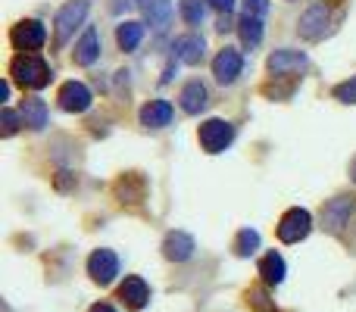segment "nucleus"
I'll return each instance as SVG.
<instances>
[{"mask_svg": "<svg viewBox=\"0 0 356 312\" xmlns=\"http://www.w3.org/2000/svg\"><path fill=\"white\" fill-rule=\"evenodd\" d=\"M209 3H213L219 13H232L234 10V0H209Z\"/></svg>", "mask_w": 356, "mask_h": 312, "instance_id": "obj_29", "label": "nucleus"}, {"mask_svg": "<svg viewBox=\"0 0 356 312\" xmlns=\"http://www.w3.org/2000/svg\"><path fill=\"white\" fill-rule=\"evenodd\" d=\"M350 175H353V178H356V159H353V169H350Z\"/></svg>", "mask_w": 356, "mask_h": 312, "instance_id": "obj_32", "label": "nucleus"}, {"mask_svg": "<svg viewBox=\"0 0 356 312\" xmlns=\"http://www.w3.org/2000/svg\"><path fill=\"white\" fill-rule=\"evenodd\" d=\"M88 6H91V0H69V3L56 13V44H60V47L75 35V28L85 22Z\"/></svg>", "mask_w": 356, "mask_h": 312, "instance_id": "obj_3", "label": "nucleus"}, {"mask_svg": "<svg viewBox=\"0 0 356 312\" xmlns=\"http://www.w3.org/2000/svg\"><path fill=\"white\" fill-rule=\"evenodd\" d=\"M181 110L184 113H191V116H197V113H203L207 110V88H203V81L200 79H194V81H188V85L181 88Z\"/></svg>", "mask_w": 356, "mask_h": 312, "instance_id": "obj_15", "label": "nucleus"}, {"mask_svg": "<svg viewBox=\"0 0 356 312\" xmlns=\"http://www.w3.org/2000/svg\"><path fill=\"white\" fill-rule=\"evenodd\" d=\"M309 66L303 50H275L269 56V72L272 75H300Z\"/></svg>", "mask_w": 356, "mask_h": 312, "instance_id": "obj_8", "label": "nucleus"}, {"mask_svg": "<svg viewBox=\"0 0 356 312\" xmlns=\"http://www.w3.org/2000/svg\"><path fill=\"white\" fill-rule=\"evenodd\" d=\"M334 100H341V104H356V75L350 81H344V85L334 88Z\"/></svg>", "mask_w": 356, "mask_h": 312, "instance_id": "obj_25", "label": "nucleus"}, {"mask_svg": "<svg viewBox=\"0 0 356 312\" xmlns=\"http://www.w3.org/2000/svg\"><path fill=\"white\" fill-rule=\"evenodd\" d=\"M10 75L22 88H31V91H41V88L50 85V66L38 54H19L10 66Z\"/></svg>", "mask_w": 356, "mask_h": 312, "instance_id": "obj_1", "label": "nucleus"}, {"mask_svg": "<svg viewBox=\"0 0 356 312\" xmlns=\"http://www.w3.org/2000/svg\"><path fill=\"white\" fill-rule=\"evenodd\" d=\"M10 97V85H6V81H0V100H6Z\"/></svg>", "mask_w": 356, "mask_h": 312, "instance_id": "obj_31", "label": "nucleus"}, {"mask_svg": "<svg viewBox=\"0 0 356 312\" xmlns=\"http://www.w3.org/2000/svg\"><path fill=\"white\" fill-rule=\"evenodd\" d=\"M269 13V0H244V16H259Z\"/></svg>", "mask_w": 356, "mask_h": 312, "instance_id": "obj_27", "label": "nucleus"}, {"mask_svg": "<svg viewBox=\"0 0 356 312\" xmlns=\"http://www.w3.org/2000/svg\"><path fill=\"white\" fill-rule=\"evenodd\" d=\"M91 312H116L110 306V303H97V306H91Z\"/></svg>", "mask_w": 356, "mask_h": 312, "instance_id": "obj_30", "label": "nucleus"}, {"mask_svg": "<svg viewBox=\"0 0 356 312\" xmlns=\"http://www.w3.org/2000/svg\"><path fill=\"white\" fill-rule=\"evenodd\" d=\"M309 231H313V215L300 206L288 209V213L282 215V222H278V240H282V244H300Z\"/></svg>", "mask_w": 356, "mask_h": 312, "instance_id": "obj_2", "label": "nucleus"}, {"mask_svg": "<svg viewBox=\"0 0 356 312\" xmlns=\"http://www.w3.org/2000/svg\"><path fill=\"white\" fill-rule=\"evenodd\" d=\"M241 69H244V56H241L234 47L219 50V56L213 60V75H216L219 85H234L238 75H241Z\"/></svg>", "mask_w": 356, "mask_h": 312, "instance_id": "obj_6", "label": "nucleus"}, {"mask_svg": "<svg viewBox=\"0 0 356 312\" xmlns=\"http://www.w3.org/2000/svg\"><path fill=\"white\" fill-rule=\"evenodd\" d=\"M141 10L156 31H166L169 19H172V0H141Z\"/></svg>", "mask_w": 356, "mask_h": 312, "instance_id": "obj_19", "label": "nucleus"}, {"mask_svg": "<svg viewBox=\"0 0 356 312\" xmlns=\"http://www.w3.org/2000/svg\"><path fill=\"white\" fill-rule=\"evenodd\" d=\"M238 31H241L244 47L253 50L259 41H263V19H259V16H244V19H241V25H238Z\"/></svg>", "mask_w": 356, "mask_h": 312, "instance_id": "obj_21", "label": "nucleus"}, {"mask_svg": "<svg viewBox=\"0 0 356 312\" xmlns=\"http://www.w3.org/2000/svg\"><path fill=\"white\" fill-rule=\"evenodd\" d=\"M88 275L97 284H110L119 275V256L113 250H94L88 256Z\"/></svg>", "mask_w": 356, "mask_h": 312, "instance_id": "obj_7", "label": "nucleus"}, {"mask_svg": "<svg viewBox=\"0 0 356 312\" xmlns=\"http://www.w3.org/2000/svg\"><path fill=\"white\" fill-rule=\"evenodd\" d=\"M194 238L184 231H169L166 240H163V256L169 259V263H184V259L194 256Z\"/></svg>", "mask_w": 356, "mask_h": 312, "instance_id": "obj_12", "label": "nucleus"}, {"mask_svg": "<svg viewBox=\"0 0 356 312\" xmlns=\"http://www.w3.org/2000/svg\"><path fill=\"white\" fill-rule=\"evenodd\" d=\"M203 54H207V44H203L200 35H184L175 41V60L184 63V66H197L203 63Z\"/></svg>", "mask_w": 356, "mask_h": 312, "instance_id": "obj_13", "label": "nucleus"}, {"mask_svg": "<svg viewBox=\"0 0 356 312\" xmlns=\"http://www.w3.org/2000/svg\"><path fill=\"white\" fill-rule=\"evenodd\" d=\"M269 297H266V290H250V303H253V309L257 312H269L272 309V303H266Z\"/></svg>", "mask_w": 356, "mask_h": 312, "instance_id": "obj_28", "label": "nucleus"}, {"mask_svg": "<svg viewBox=\"0 0 356 312\" xmlns=\"http://www.w3.org/2000/svg\"><path fill=\"white\" fill-rule=\"evenodd\" d=\"M328 6H322V3H316V6H309L307 13L300 16V35L307 38V41H319V38H325V31H328Z\"/></svg>", "mask_w": 356, "mask_h": 312, "instance_id": "obj_9", "label": "nucleus"}, {"mask_svg": "<svg viewBox=\"0 0 356 312\" xmlns=\"http://www.w3.org/2000/svg\"><path fill=\"white\" fill-rule=\"evenodd\" d=\"M56 100H60V106L66 113H85L94 97L81 81H66V85L60 88V94H56Z\"/></svg>", "mask_w": 356, "mask_h": 312, "instance_id": "obj_10", "label": "nucleus"}, {"mask_svg": "<svg viewBox=\"0 0 356 312\" xmlns=\"http://www.w3.org/2000/svg\"><path fill=\"white\" fill-rule=\"evenodd\" d=\"M259 275H263V284H269V288H278V284L284 281V275H288V269H284V259L278 256L275 250L266 253V256L259 259Z\"/></svg>", "mask_w": 356, "mask_h": 312, "instance_id": "obj_18", "label": "nucleus"}, {"mask_svg": "<svg viewBox=\"0 0 356 312\" xmlns=\"http://www.w3.org/2000/svg\"><path fill=\"white\" fill-rule=\"evenodd\" d=\"M234 141V125L225 119H209L200 125V147L207 154H222Z\"/></svg>", "mask_w": 356, "mask_h": 312, "instance_id": "obj_4", "label": "nucleus"}, {"mask_svg": "<svg viewBox=\"0 0 356 312\" xmlns=\"http://www.w3.org/2000/svg\"><path fill=\"white\" fill-rule=\"evenodd\" d=\"M97 56H100V35H97V28H85L81 41L75 44V63H79V66H91V63H97Z\"/></svg>", "mask_w": 356, "mask_h": 312, "instance_id": "obj_17", "label": "nucleus"}, {"mask_svg": "<svg viewBox=\"0 0 356 312\" xmlns=\"http://www.w3.org/2000/svg\"><path fill=\"white\" fill-rule=\"evenodd\" d=\"M10 41L16 44L19 50H29V54H35V50L44 47V41H47V28H44L38 19H25V22H19L16 28L10 31Z\"/></svg>", "mask_w": 356, "mask_h": 312, "instance_id": "obj_5", "label": "nucleus"}, {"mask_svg": "<svg viewBox=\"0 0 356 312\" xmlns=\"http://www.w3.org/2000/svg\"><path fill=\"white\" fill-rule=\"evenodd\" d=\"M350 213H353V203L347 200V197H338V200H332L325 209H322V219H325L328 231H344V225L350 222Z\"/></svg>", "mask_w": 356, "mask_h": 312, "instance_id": "obj_14", "label": "nucleus"}, {"mask_svg": "<svg viewBox=\"0 0 356 312\" xmlns=\"http://www.w3.org/2000/svg\"><path fill=\"white\" fill-rule=\"evenodd\" d=\"M141 38H144V25L141 22H122L119 25V31H116V41H119V47L122 50H135L138 44H141Z\"/></svg>", "mask_w": 356, "mask_h": 312, "instance_id": "obj_22", "label": "nucleus"}, {"mask_svg": "<svg viewBox=\"0 0 356 312\" xmlns=\"http://www.w3.org/2000/svg\"><path fill=\"white\" fill-rule=\"evenodd\" d=\"M19 116H22V122L29 125L31 131H41L44 125H47V104H44V100H38V97H29V100H22Z\"/></svg>", "mask_w": 356, "mask_h": 312, "instance_id": "obj_20", "label": "nucleus"}, {"mask_svg": "<svg viewBox=\"0 0 356 312\" xmlns=\"http://www.w3.org/2000/svg\"><path fill=\"white\" fill-rule=\"evenodd\" d=\"M169 122H172V104H166V100H150L141 110V125H147V129H166Z\"/></svg>", "mask_w": 356, "mask_h": 312, "instance_id": "obj_16", "label": "nucleus"}, {"mask_svg": "<svg viewBox=\"0 0 356 312\" xmlns=\"http://www.w3.org/2000/svg\"><path fill=\"white\" fill-rule=\"evenodd\" d=\"M119 300L125 303V309H144L147 306V300H150V288H147V281H144L141 275H129L122 281V288H119Z\"/></svg>", "mask_w": 356, "mask_h": 312, "instance_id": "obj_11", "label": "nucleus"}, {"mask_svg": "<svg viewBox=\"0 0 356 312\" xmlns=\"http://www.w3.org/2000/svg\"><path fill=\"white\" fill-rule=\"evenodd\" d=\"M257 247H259V231L241 228L238 240H234V253H238V256H250V253H257Z\"/></svg>", "mask_w": 356, "mask_h": 312, "instance_id": "obj_23", "label": "nucleus"}, {"mask_svg": "<svg viewBox=\"0 0 356 312\" xmlns=\"http://www.w3.org/2000/svg\"><path fill=\"white\" fill-rule=\"evenodd\" d=\"M19 119L22 116H16L13 110H3V116H0V125H3V138H13L19 131Z\"/></svg>", "mask_w": 356, "mask_h": 312, "instance_id": "obj_26", "label": "nucleus"}, {"mask_svg": "<svg viewBox=\"0 0 356 312\" xmlns=\"http://www.w3.org/2000/svg\"><path fill=\"white\" fill-rule=\"evenodd\" d=\"M181 16L188 25H200L207 16V6H203V0H181Z\"/></svg>", "mask_w": 356, "mask_h": 312, "instance_id": "obj_24", "label": "nucleus"}]
</instances>
